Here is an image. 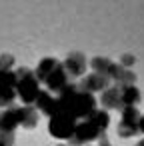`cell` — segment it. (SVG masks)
<instances>
[{
  "label": "cell",
  "mask_w": 144,
  "mask_h": 146,
  "mask_svg": "<svg viewBox=\"0 0 144 146\" xmlns=\"http://www.w3.org/2000/svg\"><path fill=\"white\" fill-rule=\"evenodd\" d=\"M138 122H140V112L136 110V106L122 108V120L118 124V136H122V138L136 136L140 132L138 130Z\"/></svg>",
  "instance_id": "obj_4"
},
{
  "label": "cell",
  "mask_w": 144,
  "mask_h": 146,
  "mask_svg": "<svg viewBox=\"0 0 144 146\" xmlns=\"http://www.w3.org/2000/svg\"><path fill=\"white\" fill-rule=\"evenodd\" d=\"M16 84H18V78L12 70L0 72V88H14L16 90Z\"/></svg>",
  "instance_id": "obj_17"
},
{
  "label": "cell",
  "mask_w": 144,
  "mask_h": 146,
  "mask_svg": "<svg viewBox=\"0 0 144 146\" xmlns=\"http://www.w3.org/2000/svg\"><path fill=\"white\" fill-rule=\"evenodd\" d=\"M66 84H68V72L64 70L62 62H58V66L54 68V72L46 78V86H48L50 92H60Z\"/></svg>",
  "instance_id": "obj_9"
},
{
  "label": "cell",
  "mask_w": 144,
  "mask_h": 146,
  "mask_svg": "<svg viewBox=\"0 0 144 146\" xmlns=\"http://www.w3.org/2000/svg\"><path fill=\"white\" fill-rule=\"evenodd\" d=\"M58 146H70V144H58Z\"/></svg>",
  "instance_id": "obj_24"
},
{
  "label": "cell",
  "mask_w": 144,
  "mask_h": 146,
  "mask_svg": "<svg viewBox=\"0 0 144 146\" xmlns=\"http://www.w3.org/2000/svg\"><path fill=\"white\" fill-rule=\"evenodd\" d=\"M34 106H36V110L44 112L46 116H54V112H56V98H54L50 92L40 90V94H38V98H36V102H34Z\"/></svg>",
  "instance_id": "obj_10"
},
{
  "label": "cell",
  "mask_w": 144,
  "mask_h": 146,
  "mask_svg": "<svg viewBox=\"0 0 144 146\" xmlns=\"http://www.w3.org/2000/svg\"><path fill=\"white\" fill-rule=\"evenodd\" d=\"M106 88H110V78L108 76H100V74H88L80 80L78 84V90L80 92H88V94H94V92H104Z\"/></svg>",
  "instance_id": "obj_5"
},
{
  "label": "cell",
  "mask_w": 144,
  "mask_h": 146,
  "mask_svg": "<svg viewBox=\"0 0 144 146\" xmlns=\"http://www.w3.org/2000/svg\"><path fill=\"white\" fill-rule=\"evenodd\" d=\"M98 146H110V142L106 140V136H100V144Z\"/></svg>",
  "instance_id": "obj_22"
},
{
  "label": "cell",
  "mask_w": 144,
  "mask_h": 146,
  "mask_svg": "<svg viewBox=\"0 0 144 146\" xmlns=\"http://www.w3.org/2000/svg\"><path fill=\"white\" fill-rule=\"evenodd\" d=\"M100 136H104V134H100V130L90 120H80V122H76L74 134L70 136L68 142H70V146H84L86 142H92Z\"/></svg>",
  "instance_id": "obj_3"
},
{
  "label": "cell",
  "mask_w": 144,
  "mask_h": 146,
  "mask_svg": "<svg viewBox=\"0 0 144 146\" xmlns=\"http://www.w3.org/2000/svg\"><path fill=\"white\" fill-rule=\"evenodd\" d=\"M16 90L14 88H0V108H10L14 104Z\"/></svg>",
  "instance_id": "obj_16"
},
{
  "label": "cell",
  "mask_w": 144,
  "mask_h": 146,
  "mask_svg": "<svg viewBox=\"0 0 144 146\" xmlns=\"http://www.w3.org/2000/svg\"><path fill=\"white\" fill-rule=\"evenodd\" d=\"M136 146H144V140H140V142H138V144H136Z\"/></svg>",
  "instance_id": "obj_23"
},
{
  "label": "cell",
  "mask_w": 144,
  "mask_h": 146,
  "mask_svg": "<svg viewBox=\"0 0 144 146\" xmlns=\"http://www.w3.org/2000/svg\"><path fill=\"white\" fill-rule=\"evenodd\" d=\"M12 144H14V134L0 132V146H12Z\"/></svg>",
  "instance_id": "obj_19"
},
{
  "label": "cell",
  "mask_w": 144,
  "mask_h": 146,
  "mask_svg": "<svg viewBox=\"0 0 144 146\" xmlns=\"http://www.w3.org/2000/svg\"><path fill=\"white\" fill-rule=\"evenodd\" d=\"M56 66H58V60H56V58H42L40 64H38V68L34 70L36 80H38V82H46V78L54 72Z\"/></svg>",
  "instance_id": "obj_11"
},
{
  "label": "cell",
  "mask_w": 144,
  "mask_h": 146,
  "mask_svg": "<svg viewBox=\"0 0 144 146\" xmlns=\"http://www.w3.org/2000/svg\"><path fill=\"white\" fill-rule=\"evenodd\" d=\"M90 66H92L94 74H100V76H108V72H110V66H112V62H110L108 58H104V56H96V58H92Z\"/></svg>",
  "instance_id": "obj_15"
},
{
  "label": "cell",
  "mask_w": 144,
  "mask_h": 146,
  "mask_svg": "<svg viewBox=\"0 0 144 146\" xmlns=\"http://www.w3.org/2000/svg\"><path fill=\"white\" fill-rule=\"evenodd\" d=\"M134 64V56L132 54H124L122 58H120V66L122 68H126V70H130V66Z\"/></svg>",
  "instance_id": "obj_20"
},
{
  "label": "cell",
  "mask_w": 144,
  "mask_h": 146,
  "mask_svg": "<svg viewBox=\"0 0 144 146\" xmlns=\"http://www.w3.org/2000/svg\"><path fill=\"white\" fill-rule=\"evenodd\" d=\"M14 74H16V78H18L16 96H20V100H22L26 106L34 104L36 98H38V94H40V84H38L36 76H34V70L22 66V68L14 70Z\"/></svg>",
  "instance_id": "obj_1"
},
{
  "label": "cell",
  "mask_w": 144,
  "mask_h": 146,
  "mask_svg": "<svg viewBox=\"0 0 144 146\" xmlns=\"http://www.w3.org/2000/svg\"><path fill=\"white\" fill-rule=\"evenodd\" d=\"M120 98H122V108L136 106V102L140 100V90L136 86H120Z\"/></svg>",
  "instance_id": "obj_12"
},
{
  "label": "cell",
  "mask_w": 144,
  "mask_h": 146,
  "mask_svg": "<svg viewBox=\"0 0 144 146\" xmlns=\"http://www.w3.org/2000/svg\"><path fill=\"white\" fill-rule=\"evenodd\" d=\"M38 124V110L34 106H22L20 108V126L34 128Z\"/></svg>",
  "instance_id": "obj_13"
},
{
  "label": "cell",
  "mask_w": 144,
  "mask_h": 146,
  "mask_svg": "<svg viewBox=\"0 0 144 146\" xmlns=\"http://www.w3.org/2000/svg\"><path fill=\"white\" fill-rule=\"evenodd\" d=\"M100 104L106 110H122V98H120V86H110L100 94Z\"/></svg>",
  "instance_id": "obj_8"
},
{
  "label": "cell",
  "mask_w": 144,
  "mask_h": 146,
  "mask_svg": "<svg viewBox=\"0 0 144 146\" xmlns=\"http://www.w3.org/2000/svg\"><path fill=\"white\" fill-rule=\"evenodd\" d=\"M138 130L144 134V116H140V122H138Z\"/></svg>",
  "instance_id": "obj_21"
},
{
  "label": "cell",
  "mask_w": 144,
  "mask_h": 146,
  "mask_svg": "<svg viewBox=\"0 0 144 146\" xmlns=\"http://www.w3.org/2000/svg\"><path fill=\"white\" fill-rule=\"evenodd\" d=\"M86 120H90V122L100 130V134H104L106 128H108V124H110V116H108V112H106V110H98V108H96Z\"/></svg>",
  "instance_id": "obj_14"
},
{
  "label": "cell",
  "mask_w": 144,
  "mask_h": 146,
  "mask_svg": "<svg viewBox=\"0 0 144 146\" xmlns=\"http://www.w3.org/2000/svg\"><path fill=\"white\" fill-rule=\"evenodd\" d=\"M16 126H20V108L10 106L4 112H0V132L14 134Z\"/></svg>",
  "instance_id": "obj_6"
},
{
  "label": "cell",
  "mask_w": 144,
  "mask_h": 146,
  "mask_svg": "<svg viewBox=\"0 0 144 146\" xmlns=\"http://www.w3.org/2000/svg\"><path fill=\"white\" fill-rule=\"evenodd\" d=\"M62 66H64V70L68 72V76H82L84 72H86V58H84V54L82 52H72V54H68V58L62 62Z\"/></svg>",
  "instance_id": "obj_7"
},
{
  "label": "cell",
  "mask_w": 144,
  "mask_h": 146,
  "mask_svg": "<svg viewBox=\"0 0 144 146\" xmlns=\"http://www.w3.org/2000/svg\"><path fill=\"white\" fill-rule=\"evenodd\" d=\"M74 128H76V118H72L70 114L56 112L54 116H50L48 130H50V134L54 138H58V140H70V136L74 134Z\"/></svg>",
  "instance_id": "obj_2"
},
{
  "label": "cell",
  "mask_w": 144,
  "mask_h": 146,
  "mask_svg": "<svg viewBox=\"0 0 144 146\" xmlns=\"http://www.w3.org/2000/svg\"><path fill=\"white\" fill-rule=\"evenodd\" d=\"M12 64H14V56H10V54H2V56H0V72L12 70Z\"/></svg>",
  "instance_id": "obj_18"
}]
</instances>
